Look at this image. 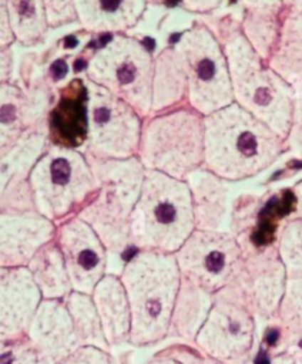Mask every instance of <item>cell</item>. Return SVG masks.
<instances>
[{
  "label": "cell",
  "instance_id": "6da1fadb",
  "mask_svg": "<svg viewBox=\"0 0 302 364\" xmlns=\"http://www.w3.org/2000/svg\"><path fill=\"white\" fill-rule=\"evenodd\" d=\"M204 23L221 41L231 75L234 102L271 127L279 136L288 139L292 109L293 87L275 73L256 53L241 30L239 16L202 14Z\"/></svg>",
  "mask_w": 302,
  "mask_h": 364
},
{
  "label": "cell",
  "instance_id": "7a4b0ae2",
  "mask_svg": "<svg viewBox=\"0 0 302 364\" xmlns=\"http://www.w3.org/2000/svg\"><path fill=\"white\" fill-rule=\"evenodd\" d=\"M204 124V166L225 181L261 173L288 148L286 139L236 102L205 115Z\"/></svg>",
  "mask_w": 302,
  "mask_h": 364
},
{
  "label": "cell",
  "instance_id": "3957f363",
  "mask_svg": "<svg viewBox=\"0 0 302 364\" xmlns=\"http://www.w3.org/2000/svg\"><path fill=\"white\" fill-rule=\"evenodd\" d=\"M181 277L174 253L141 250L127 263L121 280L131 309L134 346H150L170 334Z\"/></svg>",
  "mask_w": 302,
  "mask_h": 364
},
{
  "label": "cell",
  "instance_id": "277c9868",
  "mask_svg": "<svg viewBox=\"0 0 302 364\" xmlns=\"http://www.w3.org/2000/svg\"><path fill=\"white\" fill-rule=\"evenodd\" d=\"M195 230L191 188L187 181L145 169L130 218V242L140 250L175 253Z\"/></svg>",
  "mask_w": 302,
  "mask_h": 364
},
{
  "label": "cell",
  "instance_id": "5b68a950",
  "mask_svg": "<svg viewBox=\"0 0 302 364\" xmlns=\"http://www.w3.org/2000/svg\"><path fill=\"white\" fill-rule=\"evenodd\" d=\"M137 156L145 169L187 181L204 166V115L184 102L145 118Z\"/></svg>",
  "mask_w": 302,
  "mask_h": 364
},
{
  "label": "cell",
  "instance_id": "8992f818",
  "mask_svg": "<svg viewBox=\"0 0 302 364\" xmlns=\"http://www.w3.org/2000/svg\"><path fill=\"white\" fill-rule=\"evenodd\" d=\"M100 183L95 196L78 212L108 250L120 252L130 242V218L141 193L145 168L138 156L101 159L88 156Z\"/></svg>",
  "mask_w": 302,
  "mask_h": 364
},
{
  "label": "cell",
  "instance_id": "52a82bcc",
  "mask_svg": "<svg viewBox=\"0 0 302 364\" xmlns=\"http://www.w3.org/2000/svg\"><path fill=\"white\" fill-rule=\"evenodd\" d=\"M30 188L36 212L58 222L78 215L100 183L83 151L50 142L30 173Z\"/></svg>",
  "mask_w": 302,
  "mask_h": 364
},
{
  "label": "cell",
  "instance_id": "ba28073f",
  "mask_svg": "<svg viewBox=\"0 0 302 364\" xmlns=\"http://www.w3.org/2000/svg\"><path fill=\"white\" fill-rule=\"evenodd\" d=\"M84 77L123 98L145 119L152 108L154 54L130 34H111L91 51Z\"/></svg>",
  "mask_w": 302,
  "mask_h": 364
},
{
  "label": "cell",
  "instance_id": "9c48e42d",
  "mask_svg": "<svg viewBox=\"0 0 302 364\" xmlns=\"http://www.w3.org/2000/svg\"><path fill=\"white\" fill-rule=\"evenodd\" d=\"M174 46L187 75V102L194 109L205 117L234 102L224 47L201 18Z\"/></svg>",
  "mask_w": 302,
  "mask_h": 364
},
{
  "label": "cell",
  "instance_id": "30bf717a",
  "mask_svg": "<svg viewBox=\"0 0 302 364\" xmlns=\"http://www.w3.org/2000/svg\"><path fill=\"white\" fill-rule=\"evenodd\" d=\"M87 141L84 154L101 159L138 155L144 118L104 87L87 80Z\"/></svg>",
  "mask_w": 302,
  "mask_h": 364
},
{
  "label": "cell",
  "instance_id": "8fae6325",
  "mask_svg": "<svg viewBox=\"0 0 302 364\" xmlns=\"http://www.w3.org/2000/svg\"><path fill=\"white\" fill-rule=\"evenodd\" d=\"M256 338L255 314L235 284L212 294V306L195 337L197 348L221 364H246Z\"/></svg>",
  "mask_w": 302,
  "mask_h": 364
},
{
  "label": "cell",
  "instance_id": "7c38bea8",
  "mask_svg": "<svg viewBox=\"0 0 302 364\" xmlns=\"http://www.w3.org/2000/svg\"><path fill=\"white\" fill-rule=\"evenodd\" d=\"M174 255L181 274L214 294L236 277L242 247L229 230L195 229Z\"/></svg>",
  "mask_w": 302,
  "mask_h": 364
},
{
  "label": "cell",
  "instance_id": "4fadbf2b",
  "mask_svg": "<svg viewBox=\"0 0 302 364\" xmlns=\"http://www.w3.org/2000/svg\"><path fill=\"white\" fill-rule=\"evenodd\" d=\"M238 240L242 260L231 284L242 291L255 316L265 320L276 318L288 280L276 245H255L242 237Z\"/></svg>",
  "mask_w": 302,
  "mask_h": 364
},
{
  "label": "cell",
  "instance_id": "5bb4252c",
  "mask_svg": "<svg viewBox=\"0 0 302 364\" xmlns=\"http://www.w3.org/2000/svg\"><path fill=\"white\" fill-rule=\"evenodd\" d=\"M50 144L48 124L23 134L1 152V213L36 212L30 173Z\"/></svg>",
  "mask_w": 302,
  "mask_h": 364
},
{
  "label": "cell",
  "instance_id": "9a60e30c",
  "mask_svg": "<svg viewBox=\"0 0 302 364\" xmlns=\"http://www.w3.org/2000/svg\"><path fill=\"white\" fill-rule=\"evenodd\" d=\"M73 290L91 294L104 277L107 247L97 232L78 215L66 220L56 235Z\"/></svg>",
  "mask_w": 302,
  "mask_h": 364
},
{
  "label": "cell",
  "instance_id": "2e32d148",
  "mask_svg": "<svg viewBox=\"0 0 302 364\" xmlns=\"http://www.w3.org/2000/svg\"><path fill=\"white\" fill-rule=\"evenodd\" d=\"M56 235L54 222L38 212L1 213V267L27 266L46 243L56 239Z\"/></svg>",
  "mask_w": 302,
  "mask_h": 364
},
{
  "label": "cell",
  "instance_id": "e0dca14e",
  "mask_svg": "<svg viewBox=\"0 0 302 364\" xmlns=\"http://www.w3.org/2000/svg\"><path fill=\"white\" fill-rule=\"evenodd\" d=\"M27 337L48 364H57L81 346L64 299H44L40 303Z\"/></svg>",
  "mask_w": 302,
  "mask_h": 364
},
{
  "label": "cell",
  "instance_id": "ac0fdd59",
  "mask_svg": "<svg viewBox=\"0 0 302 364\" xmlns=\"http://www.w3.org/2000/svg\"><path fill=\"white\" fill-rule=\"evenodd\" d=\"M1 340L27 334L41 303V291L27 266L1 267Z\"/></svg>",
  "mask_w": 302,
  "mask_h": 364
},
{
  "label": "cell",
  "instance_id": "d6986e66",
  "mask_svg": "<svg viewBox=\"0 0 302 364\" xmlns=\"http://www.w3.org/2000/svg\"><path fill=\"white\" fill-rule=\"evenodd\" d=\"M48 139L53 144L80 148L87 141V87L77 77L60 88L48 114Z\"/></svg>",
  "mask_w": 302,
  "mask_h": 364
},
{
  "label": "cell",
  "instance_id": "ffe728a7",
  "mask_svg": "<svg viewBox=\"0 0 302 364\" xmlns=\"http://www.w3.org/2000/svg\"><path fill=\"white\" fill-rule=\"evenodd\" d=\"M241 30L256 53L266 61L274 50L285 16L302 11V0H239Z\"/></svg>",
  "mask_w": 302,
  "mask_h": 364
},
{
  "label": "cell",
  "instance_id": "44dd1931",
  "mask_svg": "<svg viewBox=\"0 0 302 364\" xmlns=\"http://www.w3.org/2000/svg\"><path fill=\"white\" fill-rule=\"evenodd\" d=\"M198 17L182 6L148 3L138 23L125 34L141 40L154 55L174 46Z\"/></svg>",
  "mask_w": 302,
  "mask_h": 364
},
{
  "label": "cell",
  "instance_id": "7402d4cb",
  "mask_svg": "<svg viewBox=\"0 0 302 364\" xmlns=\"http://www.w3.org/2000/svg\"><path fill=\"white\" fill-rule=\"evenodd\" d=\"M147 0H76L77 21L94 36L128 33L141 18Z\"/></svg>",
  "mask_w": 302,
  "mask_h": 364
},
{
  "label": "cell",
  "instance_id": "603a6c76",
  "mask_svg": "<svg viewBox=\"0 0 302 364\" xmlns=\"http://www.w3.org/2000/svg\"><path fill=\"white\" fill-rule=\"evenodd\" d=\"M225 179L219 178L205 166L194 171L187 182L191 188L195 229L225 230L228 216V188Z\"/></svg>",
  "mask_w": 302,
  "mask_h": 364
},
{
  "label": "cell",
  "instance_id": "cb8c5ba5",
  "mask_svg": "<svg viewBox=\"0 0 302 364\" xmlns=\"http://www.w3.org/2000/svg\"><path fill=\"white\" fill-rule=\"evenodd\" d=\"M110 346L130 340L131 309L121 277L104 276L91 293Z\"/></svg>",
  "mask_w": 302,
  "mask_h": 364
},
{
  "label": "cell",
  "instance_id": "d4e9b609",
  "mask_svg": "<svg viewBox=\"0 0 302 364\" xmlns=\"http://www.w3.org/2000/svg\"><path fill=\"white\" fill-rule=\"evenodd\" d=\"M187 94L188 82L182 60L175 46H171L154 55L151 115L187 102Z\"/></svg>",
  "mask_w": 302,
  "mask_h": 364
},
{
  "label": "cell",
  "instance_id": "484cf974",
  "mask_svg": "<svg viewBox=\"0 0 302 364\" xmlns=\"http://www.w3.org/2000/svg\"><path fill=\"white\" fill-rule=\"evenodd\" d=\"M211 306L212 294L182 276L168 336L195 343Z\"/></svg>",
  "mask_w": 302,
  "mask_h": 364
},
{
  "label": "cell",
  "instance_id": "4316f807",
  "mask_svg": "<svg viewBox=\"0 0 302 364\" xmlns=\"http://www.w3.org/2000/svg\"><path fill=\"white\" fill-rule=\"evenodd\" d=\"M266 64L292 87L302 82V11H289Z\"/></svg>",
  "mask_w": 302,
  "mask_h": 364
},
{
  "label": "cell",
  "instance_id": "83f0119b",
  "mask_svg": "<svg viewBox=\"0 0 302 364\" xmlns=\"http://www.w3.org/2000/svg\"><path fill=\"white\" fill-rule=\"evenodd\" d=\"M44 299H64L73 291L64 256L56 239L46 243L27 264Z\"/></svg>",
  "mask_w": 302,
  "mask_h": 364
},
{
  "label": "cell",
  "instance_id": "f1b7e54d",
  "mask_svg": "<svg viewBox=\"0 0 302 364\" xmlns=\"http://www.w3.org/2000/svg\"><path fill=\"white\" fill-rule=\"evenodd\" d=\"M16 43L31 47L47 34L50 24L43 0H3Z\"/></svg>",
  "mask_w": 302,
  "mask_h": 364
},
{
  "label": "cell",
  "instance_id": "f546056e",
  "mask_svg": "<svg viewBox=\"0 0 302 364\" xmlns=\"http://www.w3.org/2000/svg\"><path fill=\"white\" fill-rule=\"evenodd\" d=\"M70 314L74 321L76 333L81 346H97L108 348L110 344L105 338L100 314L91 294L73 290L64 297Z\"/></svg>",
  "mask_w": 302,
  "mask_h": 364
},
{
  "label": "cell",
  "instance_id": "4dcf8cb0",
  "mask_svg": "<svg viewBox=\"0 0 302 364\" xmlns=\"http://www.w3.org/2000/svg\"><path fill=\"white\" fill-rule=\"evenodd\" d=\"M27 131L23 88L0 82V151L11 146Z\"/></svg>",
  "mask_w": 302,
  "mask_h": 364
},
{
  "label": "cell",
  "instance_id": "1f68e13d",
  "mask_svg": "<svg viewBox=\"0 0 302 364\" xmlns=\"http://www.w3.org/2000/svg\"><path fill=\"white\" fill-rule=\"evenodd\" d=\"M276 318L288 340H302V276L288 277Z\"/></svg>",
  "mask_w": 302,
  "mask_h": 364
},
{
  "label": "cell",
  "instance_id": "d6a6232c",
  "mask_svg": "<svg viewBox=\"0 0 302 364\" xmlns=\"http://www.w3.org/2000/svg\"><path fill=\"white\" fill-rule=\"evenodd\" d=\"M276 249L288 277L302 276V219L293 215L282 223Z\"/></svg>",
  "mask_w": 302,
  "mask_h": 364
},
{
  "label": "cell",
  "instance_id": "836d02e7",
  "mask_svg": "<svg viewBox=\"0 0 302 364\" xmlns=\"http://www.w3.org/2000/svg\"><path fill=\"white\" fill-rule=\"evenodd\" d=\"M1 364H48L27 334L1 340Z\"/></svg>",
  "mask_w": 302,
  "mask_h": 364
},
{
  "label": "cell",
  "instance_id": "e575fe53",
  "mask_svg": "<svg viewBox=\"0 0 302 364\" xmlns=\"http://www.w3.org/2000/svg\"><path fill=\"white\" fill-rule=\"evenodd\" d=\"M50 27L77 21L76 0H43Z\"/></svg>",
  "mask_w": 302,
  "mask_h": 364
},
{
  "label": "cell",
  "instance_id": "d590c367",
  "mask_svg": "<svg viewBox=\"0 0 302 364\" xmlns=\"http://www.w3.org/2000/svg\"><path fill=\"white\" fill-rule=\"evenodd\" d=\"M57 364H114V360L105 348L97 346H80Z\"/></svg>",
  "mask_w": 302,
  "mask_h": 364
},
{
  "label": "cell",
  "instance_id": "8d00e7d4",
  "mask_svg": "<svg viewBox=\"0 0 302 364\" xmlns=\"http://www.w3.org/2000/svg\"><path fill=\"white\" fill-rule=\"evenodd\" d=\"M293 109H292V124L288 135V145L302 146V82L293 85Z\"/></svg>",
  "mask_w": 302,
  "mask_h": 364
},
{
  "label": "cell",
  "instance_id": "74e56055",
  "mask_svg": "<svg viewBox=\"0 0 302 364\" xmlns=\"http://www.w3.org/2000/svg\"><path fill=\"white\" fill-rule=\"evenodd\" d=\"M225 0H178V4L195 14H209L219 9Z\"/></svg>",
  "mask_w": 302,
  "mask_h": 364
},
{
  "label": "cell",
  "instance_id": "f35d334b",
  "mask_svg": "<svg viewBox=\"0 0 302 364\" xmlns=\"http://www.w3.org/2000/svg\"><path fill=\"white\" fill-rule=\"evenodd\" d=\"M14 43H16V37L10 26L6 4L3 0H0V48L10 47Z\"/></svg>",
  "mask_w": 302,
  "mask_h": 364
},
{
  "label": "cell",
  "instance_id": "ab89813d",
  "mask_svg": "<svg viewBox=\"0 0 302 364\" xmlns=\"http://www.w3.org/2000/svg\"><path fill=\"white\" fill-rule=\"evenodd\" d=\"M144 364H187V363L182 360L178 346H175L157 353Z\"/></svg>",
  "mask_w": 302,
  "mask_h": 364
},
{
  "label": "cell",
  "instance_id": "60d3db41",
  "mask_svg": "<svg viewBox=\"0 0 302 364\" xmlns=\"http://www.w3.org/2000/svg\"><path fill=\"white\" fill-rule=\"evenodd\" d=\"M13 77L11 46L0 48V82H10Z\"/></svg>",
  "mask_w": 302,
  "mask_h": 364
},
{
  "label": "cell",
  "instance_id": "b9f144b4",
  "mask_svg": "<svg viewBox=\"0 0 302 364\" xmlns=\"http://www.w3.org/2000/svg\"><path fill=\"white\" fill-rule=\"evenodd\" d=\"M293 198H295V216L302 219V181H299L293 186Z\"/></svg>",
  "mask_w": 302,
  "mask_h": 364
},
{
  "label": "cell",
  "instance_id": "7bdbcfd3",
  "mask_svg": "<svg viewBox=\"0 0 302 364\" xmlns=\"http://www.w3.org/2000/svg\"><path fill=\"white\" fill-rule=\"evenodd\" d=\"M298 355H293L291 353H281L269 360V364H296Z\"/></svg>",
  "mask_w": 302,
  "mask_h": 364
},
{
  "label": "cell",
  "instance_id": "ee69618b",
  "mask_svg": "<svg viewBox=\"0 0 302 364\" xmlns=\"http://www.w3.org/2000/svg\"><path fill=\"white\" fill-rule=\"evenodd\" d=\"M147 3H152V4H170L168 0H147Z\"/></svg>",
  "mask_w": 302,
  "mask_h": 364
},
{
  "label": "cell",
  "instance_id": "f6af8a7d",
  "mask_svg": "<svg viewBox=\"0 0 302 364\" xmlns=\"http://www.w3.org/2000/svg\"><path fill=\"white\" fill-rule=\"evenodd\" d=\"M296 364H302V358L298 355V361H296Z\"/></svg>",
  "mask_w": 302,
  "mask_h": 364
},
{
  "label": "cell",
  "instance_id": "bcb514c9",
  "mask_svg": "<svg viewBox=\"0 0 302 364\" xmlns=\"http://www.w3.org/2000/svg\"><path fill=\"white\" fill-rule=\"evenodd\" d=\"M299 357H301V358H302V354H301V355H299Z\"/></svg>",
  "mask_w": 302,
  "mask_h": 364
}]
</instances>
